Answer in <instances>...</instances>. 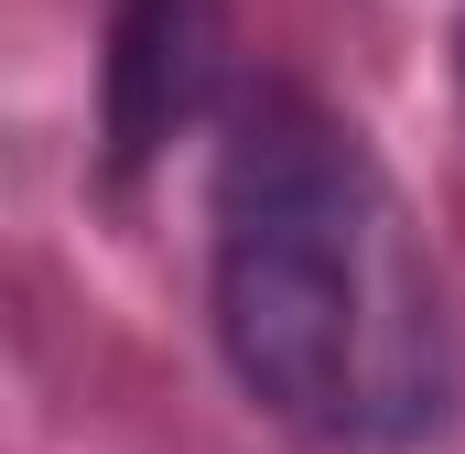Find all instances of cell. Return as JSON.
<instances>
[{
	"mask_svg": "<svg viewBox=\"0 0 465 454\" xmlns=\"http://www.w3.org/2000/svg\"><path fill=\"white\" fill-rule=\"evenodd\" d=\"M206 292L238 390L325 454H401L455 411L444 271L411 195L303 87L238 98L206 206Z\"/></svg>",
	"mask_w": 465,
	"mask_h": 454,
	"instance_id": "obj_1",
	"label": "cell"
},
{
	"mask_svg": "<svg viewBox=\"0 0 465 454\" xmlns=\"http://www.w3.org/2000/svg\"><path fill=\"white\" fill-rule=\"evenodd\" d=\"M228 0H119L109 11V173L130 184L163 141H184L217 98Z\"/></svg>",
	"mask_w": 465,
	"mask_h": 454,
	"instance_id": "obj_2",
	"label": "cell"
},
{
	"mask_svg": "<svg viewBox=\"0 0 465 454\" xmlns=\"http://www.w3.org/2000/svg\"><path fill=\"white\" fill-rule=\"evenodd\" d=\"M455 65H465V22H455Z\"/></svg>",
	"mask_w": 465,
	"mask_h": 454,
	"instance_id": "obj_3",
	"label": "cell"
}]
</instances>
